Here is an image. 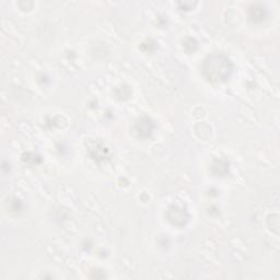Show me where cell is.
Listing matches in <instances>:
<instances>
[{
    "label": "cell",
    "mask_w": 280,
    "mask_h": 280,
    "mask_svg": "<svg viewBox=\"0 0 280 280\" xmlns=\"http://www.w3.org/2000/svg\"><path fill=\"white\" fill-rule=\"evenodd\" d=\"M233 63L223 54L215 53L208 55L201 64V74L208 82L221 83L229 80L233 73Z\"/></svg>",
    "instance_id": "obj_1"
},
{
    "label": "cell",
    "mask_w": 280,
    "mask_h": 280,
    "mask_svg": "<svg viewBox=\"0 0 280 280\" xmlns=\"http://www.w3.org/2000/svg\"><path fill=\"white\" fill-rule=\"evenodd\" d=\"M248 17L255 23H262L267 19V10L262 4H254L248 8Z\"/></svg>",
    "instance_id": "obj_4"
},
{
    "label": "cell",
    "mask_w": 280,
    "mask_h": 280,
    "mask_svg": "<svg viewBox=\"0 0 280 280\" xmlns=\"http://www.w3.org/2000/svg\"><path fill=\"white\" fill-rule=\"evenodd\" d=\"M154 128V122L150 118H148V116H143V118H140L135 124V131L137 133L138 137L143 139L149 138L153 134Z\"/></svg>",
    "instance_id": "obj_3"
},
{
    "label": "cell",
    "mask_w": 280,
    "mask_h": 280,
    "mask_svg": "<svg viewBox=\"0 0 280 280\" xmlns=\"http://www.w3.org/2000/svg\"><path fill=\"white\" fill-rule=\"evenodd\" d=\"M166 217L171 224L177 228L185 227L190 220V214L188 210L177 205L170 206L167 210Z\"/></svg>",
    "instance_id": "obj_2"
},
{
    "label": "cell",
    "mask_w": 280,
    "mask_h": 280,
    "mask_svg": "<svg viewBox=\"0 0 280 280\" xmlns=\"http://www.w3.org/2000/svg\"><path fill=\"white\" fill-rule=\"evenodd\" d=\"M229 162L223 159H215L212 165V172L216 176H225L229 173Z\"/></svg>",
    "instance_id": "obj_5"
},
{
    "label": "cell",
    "mask_w": 280,
    "mask_h": 280,
    "mask_svg": "<svg viewBox=\"0 0 280 280\" xmlns=\"http://www.w3.org/2000/svg\"><path fill=\"white\" fill-rule=\"evenodd\" d=\"M183 46H184V49L186 50V49H188L189 48V46H190V54L191 53H193V52H195L196 50H197V46H198V44H197V42H196V40H195V38H192V37H189V38H186V41L184 42V44H183Z\"/></svg>",
    "instance_id": "obj_6"
}]
</instances>
